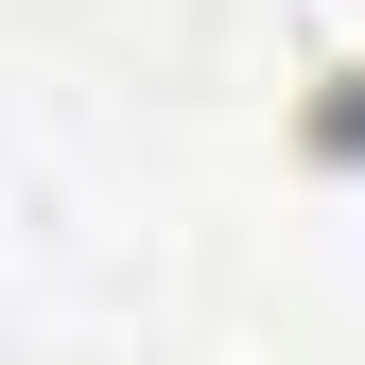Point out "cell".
Returning a JSON list of instances; mask_svg holds the SVG:
<instances>
[{"instance_id": "1", "label": "cell", "mask_w": 365, "mask_h": 365, "mask_svg": "<svg viewBox=\"0 0 365 365\" xmlns=\"http://www.w3.org/2000/svg\"><path fill=\"white\" fill-rule=\"evenodd\" d=\"M279 35H296V70H313V87L365 70V0H279Z\"/></svg>"}]
</instances>
